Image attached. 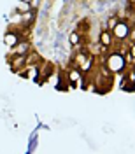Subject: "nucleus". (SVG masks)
<instances>
[{"mask_svg": "<svg viewBox=\"0 0 135 154\" xmlns=\"http://www.w3.org/2000/svg\"><path fill=\"white\" fill-rule=\"evenodd\" d=\"M19 40H21V37H19L18 32H14V30H9V32L4 35V44H5L7 48H14Z\"/></svg>", "mask_w": 135, "mask_h": 154, "instance_id": "7ed1b4c3", "label": "nucleus"}, {"mask_svg": "<svg viewBox=\"0 0 135 154\" xmlns=\"http://www.w3.org/2000/svg\"><path fill=\"white\" fill-rule=\"evenodd\" d=\"M79 77H81V70H77V68H74V70L68 72V81H70V84L76 82V81H79Z\"/></svg>", "mask_w": 135, "mask_h": 154, "instance_id": "6e6552de", "label": "nucleus"}, {"mask_svg": "<svg viewBox=\"0 0 135 154\" xmlns=\"http://www.w3.org/2000/svg\"><path fill=\"white\" fill-rule=\"evenodd\" d=\"M118 21H119V19H118V16H111V18L107 19V30H112L116 25H118Z\"/></svg>", "mask_w": 135, "mask_h": 154, "instance_id": "9b49d317", "label": "nucleus"}, {"mask_svg": "<svg viewBox=\"0 0 135 154\" xmlns=\"http://www.w3.org/2000/svg\"><path fill=\"white\" fill-rule=\"evenodd\" d=\"M128 51H130V56H128V58L135 63V42H133V44H130V49H128Z\"/></svg>", "mask_w": 135, "mask_h": 154, "instance_id": "f8f14e48", "label": "nucleus"}, {"mask_svg": "<svg viewBox=\"0 0 135 154\" xmlns=\"http://www.w3.org/2000/svg\"><path fill=\"white\" fill-rule=\"evenodd\" d=\"M11 49H12L14 54H28L30 53V44L27 42V40H19L18 44H16L14 48H11Z\"/></svg>", "mask_w": 135, "mask_h": 154, "instance_id": "0eeeda50", "label": "nucleus"}, {"mask_svg": "<svg viewBox=\"0 0 135 154\" xmlns=\"http://www.w3.org/2000/svg\"><path fill=\"white\" fill-rule=\"evenodd\" d=\"M104 65L111 74H121L126 68V60L121 53H111V54H107Z\"/></svg>", "mask_w": 135, "mask_h": 154, "instance_id": "f257e3e1", "label": "nucleus"}, {"mask_svg": "<svg viewBox=\"0 0 135 154\" xmlns=\"http://www.w3.org/2000/svg\"><path fill=\"white\" fill-rule=\"evenodd\" d=\"M130 30H132V26H130L128 23L118 21V25L111 30V33H112V37H114L116 40H125V38L130 37Z\"/></svg>", "mask_w": 135, "mask_h": 154, "instance_id": "f03ea898", "label": "nucleus"}, {"mask_svg": "<svg viewBox=\"0 0 135 154\" xmlns=\"http://www.w3.org/2000/svg\"><path fill=\"white\" fill-rule=\"evenodd\" d=\"M126 81H128V82H135V70H130V72H128Z\"/></svg>", "mask_w": 135, "mask_h": 154, "instance_id": "ddd939ff", "label": "nucleus"}, {"mask_svg": "<svg viewBox=\"0 0 135 154\" xmlns=\"http://www.w3.org/2000/svg\"><path fill=\"white\" fill-rule=\"evenodd\" d=\"M33 19H35V12L30 9L27 12H18V21L23 25V26H28L33 23Z\"/></svg>", "mask_w": 135, "mask_h": 154, "instance_id": "39448f33", "label": "nucleus"}, {"mask_svg": "<svg viewBox=\"0 0 135 154\" xmlns=\"http://www.w3.org/2000/svg\"><path fill=\"white\" fill-rule=\"evenodd\" d=\"M133 86H135V82H133Z\"/></svg>", "mask_w": 135, "mask_h": 154, "instance_id": "dca6fc26", "label": "nucleus"}, {"mask_svg": "<svg viewBox=\"0 0 135 154\" xmlns=\"http://www.w3.org/2000/svg\"><path fill=\"white\" fill-rule=\"evenodd\" d=\"M112 33H111V30H102L100 32V35H98V42L102 44V46H105V48H111L112 46Z\"/></svg>", "mask_w": 135, "mask_h": 154, "instance_id": "423d86ee", "label": "nucleus"}, {"mask_svg": "<svg viewBox=\"0 0 135 154\" xmlns=\"http://www.w3.org/2000/svg\"><path fill=\"white\" fill-rule=\"evenodd\" d=\"M39 2H40V0H30V7H32V9L39 7Z\"/></svg>", "mask_w": 135, "mask_h": 154, "instance_id": "4468645a", "label": "nucleus"}, {"mask_svg": "<svg viewBox=\"0 0 135 154\" xmlns=\"http://www.w3.org/2000/svg\"><path fill=\"white\" fill-rule=\"evenodd\" d=\"M23 2H30V0H23Z\"/></svg>", "mask_w": 135, "mask_h": 154, "instance_id": "2eb2a0df", "label": "nucleus"}, {"mask_svg": "<svg viewBox=\"0 0 135 154\" xmlns=\"http://www.w3.org/2000/svg\"><path fill=\"white\" fill-rule=\"evenodd\" d=\"M32 7H30V2H23V0H19V4L16 5V11L18 12H27V11H30Z\"/></svg>", "mask_w": 135, "mask_h": 154, "instance_id": "9d476101", "label": "nucleus"}, {"mask_svg": "<svg viewBox=\"0 0 135 154\" xmlns=\"http://www.w3.org/2000/svg\"><path fill=\"white\" fill-rule=\"evenodd\" d=\"M68 40H70V44H72V46H79V42H81V35H79L77 32H70Z\"/></svg>", "mask_w": 135, "mask_h": 154, "instance_id": "1a4fd4ad", "label": "nucleus"}, {"mask_svg": "<svg viewBox=\"0 0 135 154\" xmlns=\"http://www.w3.org/2000/svg\"><path fill=\"white\" fill-rule=\"evenodd\" d=\"M11 68L16 72H21L23 68H27V54H16L14 60L11 61Z\"/></svg>", "mask_w": 135, "mask_h": 154, "instance_id": "20e7f679", "label": "nucleus"}]
</instances>
